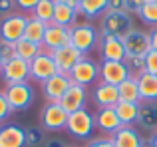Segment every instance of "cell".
I'll return each mask as SVG.
<instances>
[{
  "mask_svg": "<svg viewBox=\"0 0 157 147\" xmlns=\"http://www.w3.org/2000/svg\"><path fill=\"white\" fill-rule=\"evenodd\" d=\"M70 44L82 54H88L94 48H98L100 44V32L96 30V26H92L90 22H80L74 24L70 28Z\"/></svg>",
  "mask_w": 157,
  "mask_h": 147,
  "instance_id": "6da1fadb",
  "label": "cell"
},
{
  "mask_svg": "<svg viewBox=\"0 0 157 147\" xmlns=\"http://www.w3.org/2000/svg\"><path fill=\"white\" fill-rule=\"evenodd\" d=\"M66 131L76 139H92L94 131H96V115L90 113L88 109H80L68 115V123H66Z\"/></svg>",
  "mask_w": 157,
  "mask_h": 147,
  "instance_id": "7a4b0ae2",
  "label": "cell"
},
{
  "mask_svg": "<svg viewBox=\"0 0 157 147\" xmlns=\"http://www.w3.org/2000/svg\"><path fill=\"white\" fill-rule=\"evenodd\" d=\"M28 24V16L24 12H10L0 20V40L16 44L24 38V30Z\"/></svg>",
  "mask_w": 157,
  "mask_h": 147,
  "instance_id": "3957f363",
  "label": "cell"
},
{
  "mask_svg": "<svg viewBox=\"0 0 157 147\" xmlns=\"http://www.w3.org/2000/svg\"><path fill=\"white\" fill-rule=\"evenodd\" d=\"M4 96H6L8 104H10L12 111H24L34 104V89L28 81L22 84H10L4 88Z\"/></svg>",
  "mask_w": 157,
  "mask_h": 147,
  "instance_id": "277c9868",
  "label": "cell"
},
{
  "mask_svg": "<svg viewBox=\"0 0 157 147\" xmlns=\"http://www.w3.org/2000/svg\"><path fill=\"white\" fill-rule=\"evenodd\" d=\"M131 28H133V20H131V14H127V12H105L101 16V34L121 38Z\"/></svg>",
  "mask_w": 157,
  "mask_h": 147,
  "instance_id": "5b68a950",
  "label": "cell"
},
{
  "mask_svg": "<svg viewBox=\"0 0 157 147\" xmlns=\"http://www.w3.org/2000/svg\"><path fill=\"white\" fill-rule=\"evenodd\" d=\"M68 76H70V80H72L74 84H80V85L86 88V85L96 84V81L100 80V64L94 62V60H90L88 56H84V58L70 70Z\"/></svg>",
  "mask_w": 157,
  "mask_h": 147,
  "instance_id": "8992f818",
  "label": "cell"
},
{
  "mask_svg": "<svg viewBox=\"0 0 157 147\" xmlns=\"http://www.w3.org/2000/svg\"><path fill=\"white\" fill-rule=\"evenodd\" d=\"M70 113L60 104H46L40 111V123L46 131H62L66 129Z\"/></svg>",
  "mask_w": 157,
  "mask_h": 147,
  "instance_id": "52a82bcc",
  "label": "cell"
},
{
  "mask_svg": "<svg viewBox=\"0 0 157 147\" xmlns=\"http://www.w3.org/2000/svg\"><path fill=\"white\" fill-rule=\"evenodd\" d=\"M0 76H2V80H4L6 85L28 81L30 80V62H26V60L16 56V58L4 62L2 70H0Z\"/></svg>",
  "mask_w": 157,
  "mask_h": 147,
  "instance_id": "ba28073f",
  "label": "cell"
},
{
  "mask_svg": "<svg viewBox=\"0 0 157 147\" xmlns=\"http://www.w3.org/2000/svg\"><path fill=\"white\" fill-rule=\"evenodd\" d=\"M123 40V48H125L127 56H145L151 50V42H149V32L139 30V28H131L127 34L121 36Z\"/></svg>",
  "mask_w": 157,
  "mask_h": 147,
  "instance_id": "9c48e42d",
  "label": "cell"
},
{
  "mask_svg": "<svg viewBox=\"0 0 157 147\" xmlns=\"http://www.w3.org/2000/svg\"><path fill=\"white\" fill-rule=\"evenodd\" d=\"M70 85H72V80H70L68 74H62V72L54 74L50 80H46L42 84L46 104H60V100L64 97V93L68 92Z\"/></svg>",
  "mask_w": 157,
  "mask_h": 147,
  "instance_id": "30bf717a",
  "label": "cell"
},
{
  "mask_svg": "<svg viewBox=\"0 0 157 147\" xmlns=\"http://www.w3.org/2000/svg\"><path fill=\"white\" fill-rule=\"evenodd\" d=\"M54 74H58V68H56V62H54L52 54H48V52H42L40 56H36L30 62V80L44 84L46 80H50Z\"/></svg>",
  "mask_w": 157,
  "mask_h": 147,
  "instance_id": "8fae6325",
  "label": "cell"
},
{
  "mask_svg": "<svg viewBox=\"0 0 157 147\" xmlns=\"http://www.w3.org/2000/svg\"><path fill=\"white\" fill-rule=\"evenodd\" d=\"M70 44V28L58 26V24L50 22L46 26V32H44V40H42V48L44 52L52 54V52L60 50L62 46H68Z\"/></svg>",
  "mask_w": 157,
  "mask_h": 147,
  "instance_id": "7c38bea8",
  "label": "cell"
},
{
  "mask_svg": "<svg viewBox=\"0 0 157 147\" xmlns=\"http://www.w3.org/2000/svg\"><path fill=\"white\" fill-rule=\"evenodd\" d=\"M101 52V58L109 60V62H123L127 56L125 48H123V40L119 36H109V34H100V44H98Z\"/></svg>",
  "mask_w": 157,
  "mask_h": 147,
  "instance_id": "4fadbf2b",
  "label": "cell"
},
{
  "mask_svg": "<svg viewBox=\"0 0 157 147\" xmlns=\"http://www.w3.org/2000/svg\"><path fill=\"white\" fill-rule=\"evenodd\" d=\"M129 76L131 74L127 70L125 62H109V60H104L100 64V81H104V84L119 85Z\"/></svg>",
  "mask_w": 157,
  "mask_h": 147,
  "instance_id": "5bb4252c",
  "label": "cell"
},
{
  "mask_svg": "<svg viewBox=\"0 0 157 147\" xmlns=\"http://www.w3.org/2000/svg\"><path fill=\"white\" fill-rule=\"evenodd\" d=\"M86 101H88V89H86L84 85L72 81L68 92H66L64 97L60 100V105L68 113H74V111H80V109H86Z\"/></svg>",
  "mask_w": 157,
  "mask_h": 147,
  "instance_id": "9a60e30c",
  "label": "cell"
},
{
  "mask_svg": "<svg viewBox=\"0 0 157 147\" xmlns=\"http://www.w3.org/2000/svg\"><path fill=\"white\" fill-rule=\"evenodd\" d=\"M52 58H54V62H56L58 72L70 74V70H72V68L76 66L82 58H84V54H82V52H78L72 44H68V46H62L60 50L52 52Z\"/></svg>",
  "mask_w": 157,
  "mask_h": 147,
  "instance_id": "2e32d148",
  "label": "cell"
},
{
  "mask_svg": "<svg viewBox=\"0 0 157 147\" xmlns=\"http://www.w3.org/2000/svg\"><path fill=\"white\" fill-rule=\"evenodd\" d=\"M121 127V121H119L115 107H101L96 113V129H100L104 135H113L117 129Z\"/></svg>",
  "mask_w": 157,
  "mask_h": 147,
  "instance_id": "e0dca14e",
  "label": "cell"
},
{
  "mask_svg": "<svg viewBox=\"0 0 157 147\" xmlns=\"http://www.w3.org/2000/svg\"><path fill=\"white\" fill-rule=\"evenodd\" d=\"M113 147H141L143 137L139 135V129L135 125H121L117 131L111 135Z\"/></svg>",
  "mask_w": 157,
  "mask_h": 147,
  "instance_id": "ac0fdd59",
  "label": "cell"
},
{
  "mask_svg": "<svg viewBox=\"0 0 157 147\" xmlns=\"http://www.w3.org/2000/svg\"><path fill=\"white\" fill-rule=\"evenodd\" d=\"M94 101H96V105H98L100 109H101V107H115V104L119 101L117 85L98 81L96 88H94Z\"/></svg>",
  "mask_w": 157,
  "mask_h": 147,
  "instance_id": "d6986e66",
  "label": "cell"
},
{
  "mask_svg": "<svg viewBox=\"0 0 157 147\" xmlns=\"http://www.w3.org/2000/svg\"><path fill=\"white\" fill-rule=\"evenodd\" d=\"M0 147H26V129L14 123L0 127Z\"/></svg>",
  "mask_w": 157,
  "mask_h": 147,
  "instance_id": "ffe728a7",
  "label": "cell"
},
{
  "mask_svg": "<svg viewBox=\"0 0 157 147\" xmlns=\"http://www.w3.org/2000/svg\"><path fill=\"white\" fill-rule=\"evenodd\" d=\"M145 131H155L157 129V101H141L137 113V123Z\"/></svg>",
  "mask_w": 157,
  "mask_h": 147,
  "instance_id": "44dd1931",
  "label": "cell"
},
{
  "mask_svg": "<svg viewBox=\"0 0 157 147\" xmlns=\"http://www.w3.org/2000/svg\"><path fill=\"white\" fill-rule=\"evenodd\" d=\"M137 85H139V97H141V101H157V76L147 74V72L139 74Z\"/></svg>",
  "mask_w": 157,
  "mask_h": 147,
  "instance_id": "7402d4cb",
  "label": "cell"
},
{
  "mask_svg": "<svg viewBox=\"0 0 157 147\" xmlns=\"http://www.w3.org/2000/svg\"><path fill=\"white\" fill-rule=\"evenodd\" d=\"M76 16H78V8H72L70 4H60L56 2V8H54V24L64 28H72L76 24Z\"/></svg>",
  "mask_w": 157,
  "mask_h": 147,
  "instance_id": "603a6c76",
  "label": "cell"
},
{
  "mask_svg": "<svg viewBox=\"0 0 157 147\" xmlns=\"http://www.w3.org/2000/svg\"><path fill=\"white\" fill-rule=\"evenodd\" d=\"M115 113H117L121 125H135L137 123L139 104H133V101H117L115 104Z\"/></svg>",
  "mask_w": 157,
  "mask_h": 147,
  "instance_id": "cb8c5ba5",
  "label": "cell"
},
{
  "mask_svg": "<svg viewBox=\"0 0 157 147\" xmlns=\"http://www.w3.org/2000/svg\"><path fill=\"white\" fill-rule=\"evenodd\" d=\"M107 12V0H82L78 4V14L84 18H98Z\"/></svg>",
  "mask_w": 157,
  "mask_h": 147,
  "instance_id": "d4e9b609",
  "label": "cell"
},
{
  "mask_svg": "<svg viewBox=\"0 0 157 147\" xmlns=\"http://www.w3.org/2000/svg\"><path fill=\"white\" fill-rule=\"evenodd\" d=\"M117 92H119V101L141 104V97H139V85H137V77H135V76H129L123 84H119Z\"/></svg>",
  "mask_w": 157,
  "mask_h": 147,
  "instance_id": "484cf974",
  "label": "cell"
},
{
  "mask_svg": "<svg viewBox=\"0 0 157 147\" xmlns=\"http://www.w3.org/2000/svg\"><path fill=\"white\" fill-rule=\"evenodd\" d=\"M46 26H48L46 22L34 18V16H28V24H26V30H24V40H30L34 44H42Z\"/></svg>",
  "mask_w": 157,
  "mask_h": 147,
  "instance_id": "4316f807",
  "label": "cell"
},
{
  "mask_svg": "<svg viewBox=\"0 0 157 147\" xmlns=\"http://www.w3.org/2000/svg\"><path fill=\"white\" fill-rule=\"evenodd\" d=\"M44 52L42 44H34L30 42V40H18L16 42V56L22 60H26V62H32V60L36 58V56H40Z\"/></svg>",
  "mask_w": 157,
  "mask_h": 147,
  "instance_id": "83f0119b",
  "label": "cell"
},
{
  "mask_svg": "<svg viewBox=\"0 0 157 147\" xmlns=\"http://www.w3.org/2000/svg\"><path fill=\"white\" fill-rule=\"evenodd\" d=\"M54 8H56V0H40L36 4V8L32 10V16L42 20V22H46V24H50L54 20Z\"/></svg>",
  "mask_w": 157,
  "mask_h": 147,
  "instance_id": "f1b7e54d",
  "label": "cell"
},
{
  "mask_svg": "<svg viewBox=\"0 0 157 147\" xmlns=\"http://www.w3.org/2000/svg\"><path fill=\"white\" fill-rule=\"evenodd\" d=\"M137 16H139V20H141L143 24L155 28L157 26V2H149V0H147V2L141 6V10H139Z\"/></svg>",
  "mask_w": 157,
  "mask_h": 147,
  "instance_id": "f546056e",
  "label": "cell"
},
{
  "mask_svg": "<svg viewBox=\"0 0 157 147\" xmlns=\"http://www.w3.org/2000/svg\"><path fill=\"white\" fill-rule=\"evenodd\" d=\"M123 62H125L129 74H131V76H135V77H137L139 74L145 72V56H125Z\"/></svg>",
  "mask_w": 157,
  "mask_h": 147,
  "instance_id": "4dcf8cb0",
  "label": "cell"
},
{
  "mask_svg": "<svg viewBox=\"0 0 157 147\" xmlns=\"http://www.w3.org/2000/svg\"><path fill=\"white\" fill-rule=\"evenodd\" d=\"M42 143H44V133L38 127L26 129V145L28 147H40Z\"/></svg>",
  "mask_w": 157,
  "mask_h": 147,
  "instance_id": "1f68e13d",
  "label": "cell"
},
{
  "mask_svg": "<svg viewBox=\"0 0 157 147\" xmlns=\"http://www.w3.org/2000/svg\"><path fill=\"white\" fill-rule=\"evenodd\" d=\"M0 56H2L4 62H8V60L16 58V44L2 42V40H0Z\"/></svg>",
  "mask_w": 157,
  "mask_h": 147,
  "instance_id": "d6a6232c",
  "label": "cell"
},
{
  "mask_svg": "<svg viewBox=\"0 0 157 147\" xmlns=\"http://www.w3.org/2000/svg\"><path fill=\"white\" fill-rule=\"evenodd\" d=\"M145 72L157 76V52L155 50H149L145 54Z\"/></svg>",
  "mask_w": 157,
  "mask_h": 147,
  "instance_id": "836d02e7",
  "label": "cell"
},
{
  "mask_svg": "<svg viewBox=\"0 0 157 147\" xmlns=\"http://www.w3.org/2000/svg\"><path fill=\"white\" fill-rule=\"evenodd\" d=\"M10 115H12V107H10V104H8L4 92H0V123H2V121H6Z\"/></svg>",
  "mask_w": 157,
  "mask_h": 147,
  "instance_id": "e575fe53",
  "label": "cell"
},
{
  "mask_svg": "<svg viewBox=\"0 0 157 147\" xmlns=\"http://www.w3.org/2000/svg\"><path fill=\"white\" fill-rule=\"evenodd\" d=\"M86 147H113V141H111L109 135H101V137H94V139H90Z\"/></svg>",
  "mask_w": 157,
  "mask_h": 147,
  "instance_id": "d590c367",
  "label": "cell"
},
{
  "mask_svg": "<svg viewBox=\"0 0 157 147\" xmlns=\"http://www.w3.org/2000/svg\"><path fill=\"white\" fill-rule=\"evenodd\" d=\"M38 2H40V0H14V4L20 8V12H24V14H26V12H30V14H32V10L36 8V4H38Z\"/></svg>",
  "mask_w": 157,
  "mask_h": 147,
  "instance_id": "8d00e7d4",
  "label": "cell"
},
{
  "mask_svg": "<svg viewBox=\"0 0 157 147\" xmlns=\"http://www.w3.org/2000/svg\"><path fill=\"white\" fill-rule=\"evenodd\" d=\"M107 12H127L125 0H107Z\"/></svg>",
  "mask_w": 157,
  "mask_h": 147,
  "instance_id": "74e56055",
  "label": "cell"
},
{
  "mask_svg": "<svg viewBox=\"0 0 157 147\" xmlns=\"http://www.w3.org/2000/svg\"><path fill=\"white\" fill-rule=\"evenodd\" d=\"M145 2H147V0H125L127 14H139V10H141V6Z\"/></svg>",
  "mask_w": 157,
  "mask_h": 147,
  "instance_id": "f35d334b",
  "label": "cell"
},
{
  "mask_svg": "<svg viewBox=\"0 0 157 147\" xmlns=\"http://www.w3.org/2000/svg\"><path fill=\"white\" fill-rule=\"evenodd\" d=\"M42 147H68V145H66L60 137H48V139H44Z\"/></svg>",
  "mask_w": 157,
  "mask_h": 147,
  "instance_id": "ab89813d",
  "label": "cell"
},
{
  "mask_svg": "<svg viewBox=\"0 0 157 147\" xmlns=\"http://www.w3.org/2000/svg\"><path fill=\"white\" fill-rule=\"evenodd\" d=\"M12 6H16V4H14V0H0V14H2V16L10 14Z\"/></svg>",
  "mask_w": 157,
  "mask_h": 147,
  "instance_id": "60d3db41",
  "label": "cell"
},
{
  "mask_svg": "<svg viewBox=\"0 0 157 147\" xmlns=\"http://www.w3.org/2000/svg\"><path fill=\"white\" fill-rule=\"evenodd\" d=\"M149 42H151V50L157 52V26L149 30Z\"/></svg>",
  "mask_w": 157,
  "mask_h": 147,
  "instance_id": "b9f144b4",
  "label": "cell"
},
{
  "mask_svg": "<svg viewBox=\"0 0 157 147\" xmlns=\"http://www.w3.org/2000/svg\"><path fill=\"white\" fill-rule=\"evenodd\" d=\"M149 139H151V143H153V147H157V129H155L153 133H151V137H149Z\"/></svg>",
  "mask_w": 157,
  "mask_h": 147,
  "instance_id": "7bdbcfd3",
  "label": "cell"
},
{
  "mask_svg": "<svg viewBox=\"0 0 157 147\" xmlns=\"http://www.w3.org/2000/svg\"><path fill=\"white\" fill-rule=\"evenodd\" d=\"M141 147H153V143H151V139H143V145Z\"/></svg>",
  "mask_w": 157,
  "mask_h": 147,
  "instance_id": "ee69618b",
  "label": "cell"
},
{
  "mask_svg": "<svg viewBox=\"0 0 157 147\" xmlns=\"http://www.w3.org/2000/svg\"><path fill=\"white\" fill-rule=\"evenodd\" d=\"M80 2H82V0H72V6H74V8H78V4H80Z\"/></svg>",
  "mask_w": 157,
  "mask_h": 147,
  "instance_id": "f6af8a7d",
  "label": "cell"
},
{
  "mask_svg": "<svg viewBox=\"0 0 157 147\" xmlns=\"http://www.w3.org/2000/svg\"><path fill=\"white\" fill-rule=\"evenodd\" d=\"M2 66H4V60H2V56H0V70H2Z\"/></svg>",
  "mask_w": 157,
  "mask_h": 147,
  "instance_id": "bcb514c9",
  "label": "cell"
},
{
  "mask_svg": "<svg viewBox=\"0 0 157 147\" xmlns=\"http://www.w3.org/2000/svg\"><path fill=\"white\" fill-rule=\"evenodd\" d=\"M149 2H157V0H149Z\"/></svg>",
  "mask_w": 157,
  "mask_h": 147,
  "instance_id": "7dc6e473",
  "label": "cell"
}]
</instances>
